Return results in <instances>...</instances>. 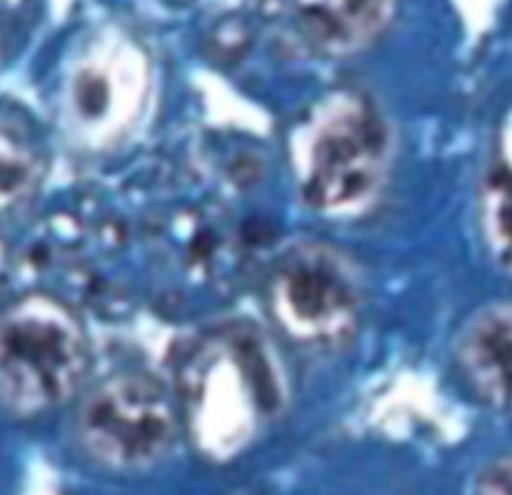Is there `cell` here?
Listing matches in <instances>:
<instances>
[{
    "instance_id": "cell-4",
    "label": "cell",
    "mask_w": 512,
    "mask_h": 495,
    "mask_svg": "<svg viewBox=\"0 0 512 495\" xmlns=\"http://www.w3.org/2000/svg\"><path fill=\"white\" fill-rule=\"evenodd\" d=\"M273 310L295 338H333L353 318L355 285L330 250H293L275 273Z\"/></svg>"
},
{
    "instance_id": "cell-2",
    "label": "cell",
    "mask_w": 512,
    "mask_h": 495,
    "mask_svg": "<svg viewBox=\"0 0 512 495\" xmlns=\"http://www.w3.org/2000/svg\"><path fill=\"white\" fill-rule=\"evenodd\" d=\"M178 435L165 390L145 375H120L100 385L78 415V440L103 468L135 473L158 465Z\"/></svg>"
},
{
    "instance_id": "cell-3",
    "label": "cell",
    "mask_w": 512,
    "mask_h": 495,
    "mask_svg": "<svg viewBox=\"0 0 512 495\" xmlns=\"http://www.w3.org/2000/svg\"><path fill=\"white\" fill-rule=\"evenodd\" d=\"M385 128L373 105L340 95L320 110L303 148L305 198L318 208H343L375 188L385 163Z\"/></svg>"
},
{
    "instance_id": "cell-6",
    "label": "cell",
    "mask_w": 512,
    "mask_h": 495,
    "mask_svg": "<svg viewBox=\"0 0 512 495\" xmlns=\"http://www.w3.org/2000/svg\"><path fill=\"white\" fill-rule=\"evenodd\" d=\"M305 33L325 50L350 53L388 25L395 0H295Z\"/></svg>"
},
{
    "instance_id": "cell-9",
    "label": "cell",
    "mask_w": 512,
    "mask_h": 495,
    "mask_svg": "<svg viewBox=\"0 0 512 495\" xmlns=\"http://www.w3.org/2000/svg\"><path fill=\"white\" fill-rule=\"evenodd\" d=\"M483 490H495V493H512V463L498 465L493 473L485 478Z\"/></svg>"
},
{
    "instance_id": "cell-7",
    "label": "cell",
    "mask_w": 512,
    "mask_h": 495,
    "mask_svg": "<svg viewBox=\"0 0 512 495\" xmlns=\"http://www.w3.org/2000/svg\"><path fill=\"white\" fill-rule=\"evenodd\" d=\"M45 178V150L23 113L0 105V220L18 215Z\"/></svg>"
},
{
    "instance_id": "cell-5",
    "label": "cell",
    "mask_w": 512,
    "mask_h": 495,
    "mask_svg": "<svg viewBox=\"0 0 512 495\" xmlns=\"http://www.w3.org/2000/svg\"><path fill=\"white\" fill-rule=\"evenodd\" d=\"M458 358L465 380L485 403L512 408V305L480 315L465 333Z\"/></svg>"
},
{
    "instance_id": "cell-8",
    "label": "cell",
    "mask_w": 512,
    "mask_h": 495,
    "mask_svg": "<svg viewBox=\"0 0 512 495\" xmlns=\"http://www.w3.org/2000/svg\"><path fill=\"white\" fill-rule=\"evenodd\" d=\"M488 225L495 248L503 260L512 265V170L503 168L490 185L488 198Z\"/></svg>"
},
{
    "instance_id": "cell-10",
    "label": "cell",
    "mask_w": 512,
    "mask_h": 495,
    "mask_svg": "<svg viewBox=\"0 0 512 495\" xmlns=\"http://www.w3.org/2000/svg\"><path fill=\"white\" fill-rule=\"evenodd\" d=\"M8 273H10V265H8V253H5L3 243H0V290H3L5 280H8Z\"/></svg>"
},
{
    "instance_id": "cell-1",
    "label": "cell",
    "mask_w": 512,
    "mask_h": 495,
    "mask_svg": "<svg viewBox=\"0 0 512 495\" xmlns=\"http://www.w3.org/2000/svg\"><path fill=\"white\" fill-rule=\"evenodd\" d=\"M88 338L78 318L48 295H30L0 313V405L10 413H48L85 380Z\"/></svg>"
}]
</instances>
